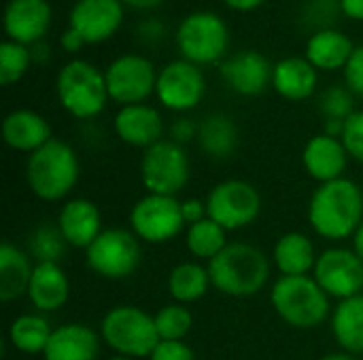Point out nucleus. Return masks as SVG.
I'll return each mask as SVG.
<instances>
[{
    "label": "nucleus",
    "instance_id": "393cba45",
    "mask_svg": "<svg viewBox=\"0 0 363 360\" xmlns=\"http://www.w3.org/2000/svg\"><path fill=\"white\" fill-rule=\"evenodd\" d=\"M317 257L313 240L302 231L283 233L272 250V263L281 276H313Z\"/></svg>",
    "mask_w": 363,
    "mask_h": 360
},
{
    "label": "nucleus",
    "instance_id": "f3484780",
    "mask_svg": "<svg viewBox=\"0 0 363 360\" xmlns=\"http://www.w3.org/2000/svg\"><path fill=\"white\" fill-rule=\"evenodd\" d=\"M274 66L259 51H240L221 64V76L238 95H259L272 85Z\"/></svg>",
    "mask_w": 363,
    "mask_h": 360
},
{
    "label": "nucleus",
    "instance_id": "e433bc0d",
    "mask_svg": "<svg viewBox=\"0 0 363 360\" xmlns=\"http://www.w3.org/2000/svg\"><path fill=\"white\" fill-rule=\"evenodd\" d=\"M340 140H342L349 157L363 163V110H355L345 121V132H342Z\"/></svg>",
    "mask_w": 363,
    "mask_h": 360
},
{
    "label": "nucleus",
    "instance_id": "f03ea898",
    "mask_svg": "<svg viewBox=\"0 0 363 360\" xmlns=\"http://www.w3.org/2000/svg\"><path fill=\"white\" fill-rule=\"evenodd\" d=\"M206 267L213 289L234 299L257 295L270 280V259L247 242H230Z\"/></svg>",
    "mask_w": 363,
    "mask_h": 360
},
{
    "label": "nucleus",
    "instance_id": "09e8293b",
    "mask_svg": "<svg viewBox=\"0 0 363 360\" xmlns=\"http://www.w3.org/2000/svg\"><path fill=\"white\" fill-rule=\"evenodd\" d=\"M106 360H132V359H125V356H119V354H115V356H111V359Z\"/></svg>",
    "mask_w": 363,
    "mask_h": 360
},
{
    "label": "nucleus",
    "instance_id": "2eb2a0df",
    "mask_svg": "<svg viewBox=\"0 0 363 360\" xmlns=\"http://www.w3.org/2000/svg\"><path fill=\"white\" fill-rule=\"evenodd\" d=\"M70 28H74L85 42H102L111 38L123 21L121 0H77L70 8Z\"/></svg>",
    "mask_w": 363,
    "mask_h": 360
},
{
    "label": "nucleus",
    "instance_id": "dca6fc26",
    "mask_svg": "<svg viewBox=\"0 0 363 360\" xmlns=\"http://www.w3.org/2000/svg\"><path fill=\"white\" fill-rule=\"evenodd\" d=\"M55 227L60 229L64 242L70 248H81V250H87L91 242L104 231L100 208L85 197L66 199L57 212Z\"/></svg>",
    "mask_w": 363,
    "mask_h": 360
},
{
    "label": "nucleus",
    "instance_id": "de8ad7c7",
    "mask_svg": "<svg viewBox=\"0 0 363 360\" xmlns=\"http://www.w3.org/2000/svg\"><path fill=\"white\" fill-rule=\"evenodd\" d=\"M319 360H359L355 354H349V352H332V354H325V356H321Z\"/></svg>",
    "mask_w": 363,
    "mask_h": 360
},
{
    "label": "nucleus",
    "instance_id": "20e7f679",
    "mask_svg": "<svg viewBox=\"0 0 363 360\" xmlns=\"http://www.w3.org/2000/svg\"><path fill=\"white\" fill-rule=\"evenodd\" d=\"M270 303L285 325L300 331L317 329L332 316L330 297L313 276H279Z\"/></svg>",
    "mask_w": 363,
    "mask_h": 360
},
{
    "label": "nucleus",
    "instance_id": "7ed1b4c3",
    "mask_svg": "<svg viewBox=\"0 0 363 360\" xmlns=\"http://www.w3.org/2000/svg\"><path fill=\"white\" fill-rule=\"evenodd\" d=\"M79 176V155L64 140L51 138L45 146L28 155L26 182L32 195L40 202H66L74 191Z\"/></svg>",
    "mask_w": 363,
    "mask_h": 360
},
{
    "label": "nucleus",
    "instance_id": "1a4fd4ad",
    "mask_svg": "<svg viewBox=\"0 0 363 360\" xmlns=\"http://www.w3.org/2000/svg\"><path fill=\"white\" fill-rule=\"evenodd\" d=\"M140 255V240L130 229L108 227L85 250V261L104 280H125L138 269Z\"/></svg>",
    "mask_w": 363,
    "mask_h": 360
},
{
    "label": "nucleus",
    "instance_id": "7c9ffc66",
    "mask_svg": "<svg viewBox=\"0 0 363 360\" xmlns=\"http://www.w3.org/2000/svg\"><path fill=\"white\" fill-rule=\"evenodd\" d=\"M51 333H53V327L49 325L45 314H38V312L21 314L9 327V344L21 354L43 356Z\"/></svg>",
    "mask_w": 363,
    "mask_h": 360
},
{
    "label": "nucleus",
    "instance_id": "a211bd4d",
    "mask_svg": "<svg viewBox=\"0 0 363 360\" xmlns=\"http://www.w3.org/2000/svg\"><path fill=\"white\" fill-rule=\"evenodd\" d=\"M113 129L121 142L143 151L164 140V119L157 108L149 104L121 106L113 119Z\"/></svg>",
    "mask_w": 363,
    "mask_h": 360
},
{
    "label": "nucleus",
    "instance_id": "4c0bfd02",
    "mask_svg": "<svg viewBox=\"0 0 363 360\" xmlns=\"http://www.w3.org/2000/svg\"><path fill=\"white\" fill-rule=\"evenodd\" d=\"M345 83L353 95L363 98V45L355 47L353 55L345 66Z\"/></svg>",
    "mask_w": 363,
    "mask_h": 360
},
{
    "label": "nucleus",
    "instance_id": "9b49d317",
    "mask_svg": "<svg viewBox=\"0 0 363 360\" xmlns=\"http://www.w3.org/2000/svg\"><path fill=\"white\" fill-rule=\"evenodd\" d=\"M208 219L221 225L228 233L253 225L262 212L259 191L240 178L217 182L206 197Z\"/></svg>",
    "mask_w": 363,
    "mask_h": 360
},
{
    "label": "nucleus",
    "instance_id": "c756f323",
    "mask_svg": "<svg viewBox=\"0 0 363 360\" xmlns=\"http://www.w3.org/2000/svg\"><path fill=\"white\" fill-rule=\"evenodd\" d=\"M196 140L208 157L228 159L238 146V127L228 115L213 112L198 125Z\"/></svg>",
    "mask_w": 363,
    "mask_h": 360
},
{
    "label": "nucleus",
    "instance_id": "a878e982",
    "mask_svg": "<svg viewBox=\"0 0 363 360\" xmlns=\"http://www.w3.org/2000/svg\"><path fill=\"white\" fill-rule=\"evenodd\" d=\"M355 45L353 40L334 28L315 30L313 36L306 42V59L317 70H345L349 57L353 55Z\"/></svg>",
    "mask_w": 363,
    "mask_h": 360
},
{
    "label": "nucleus",
    "instance_id": "b1692460",
    "mask_svg": "<svg viewBox=\"0 0 363 360\" xmlns=\"http://www.w3.org/2000/svg\"><path fill=\"white\" fill-rule=\"evenodd\" d=\"M272 87L281 98L302 102L317 89V68L306 57H283L274 64Z\"/></svg>",
    "mask_w": 363,
    "mask_h": 360
},
{
    "label": "nucleus",
    "instance_id": "bb28decb",
    "mask_svg": "<svg viewBox=\"0 0 363 360\" xmlns=\"http://www.w3.org/2000/svg\"><path fill=\"white\" fill-rule=\"evenodd\" d=\"M30 252L17 248L11 242L0 246V299L11 303L23 295H28L30 278L34 272Z\"/></svg>",
    "mask_w": 363,
    "mask_h": 360
},
{
    "label": "nucleus",
    "instance_id": "f704fd0d",
    "mask_svg": "<svg viewBox=\"0 0 363 360\" xmlns=\"http://www.w3.org/2000/svg\"><path fill=\"white\" fill-rule=\"evenodd\" d=\"M66 246L57 227L43 225L30 238V257L36 259V263H60Z\"/></svg>",
    "mask_w": 363,
    "mask_h": 360
},
{
    "label": "nucleus",
    "instance_id": "c03bdc74",
    "mask_svg": "<svg viewBox=\"0 0 363 360\" xmlns=\"http://www.w3.org/2000/svg\"><path fill=\"white\" fill-rule=\"evenodd\" d=\"M228 6L236 8V11H253L257 8L264 0H223Z\"/></svg>",
    "mask_w": 363,
    "mask_h": 360
},
{
    "label": "nucleus",
    "instance_id": "58836bf2",
    "mask_svg": "<svg viewBox=\"0 0 363 360\" xmlns=\"http://www.w3.org/2000/svg\"><path fill=\"white\" fill-rule=\"evenodd\" d=\"M147 360H196V354L185 342H160Z\"/></svg>",
    "mask_w": 363,
    "mask_h": 360
},
{
    "label": "nucleus",
    "instance_id": "9d476101",
    "mask_svg": "<svg viewBox=\"0 0 363 360\" xmlns=\"http://www.w3.org/2000/svg\"><path fill=\"white\" fill-rule=\"evenodd\" d=\"M128 223L130 231L147 244L172 242L187 229L181 202L172 195L155 193H147L132 206Z\"/></svg>",
    "mask_w": 363,
    "mask_h": 360
},
{
    "label": "nucleus",
    "instance_id": "39448f33",
    "mask_svg": "<svg viewBox=\"0 0 363 360\" xmlns=\"http://www.w3.org/2000/svg\"><path fill=\"white\" fill-rule=\"evenodd\" d=\"M100 337L115 354L132 360L149 359L160 344L153 316L128 303L115 306L102 316Z\"/></svg>",
    "mask_w": 363,
    "mask_h": 360
},
{
    "label": "nucleus",
    "instance_id": "6e6552de",
    "mask_svg": "<svg viewBox=\"0 0 363 360\" xmlns=\"http://www.w3.org/2000/svg\"><path fill=\"white\" fill-rule=\"evenodd\" d=\"M189 157L183 144L174 140H160L149 146L140 159V182L147 193L177 197L189 182Z\"/></svg>",
    "mask_w": 363,
    "mask_h": 360
},
{
    "label": "nucleus",
    "instance_id": "cd10ccee",
    "mask_svg": "<svg viewBox=\"0 0 363 360\" xmlns=\"http://www.w3.org/2000/svg\"><path fill=\"white\" fill-rule=\"evenodd\" d=\"M332 335L342 352L363 354V293L338 301L330 316Z\"/></svg>",
    "mask_w": 363,
    "mask_h": 360
},
{
    "label": "nucleus",
    "instance_id": "412c9836",
    "mask_svg": "<svg viewBox=\"0 0 363 360\" xmlns=\"http://www.w3.org/2000/svg\"><path fill=\"white\" fill-rule=\"evenodd\" d=\"M347 163H349V153L340 138L321 132L304 144L302 166L306 174L319 185L342 178Z\"/></svg>",
    "mask_w": 363,
    "mask_h": 360
},
{
    "label": "nucleus",
    "instance_id": "473e14b6",
    "mask_svg": "<svg viewBox=\"0 0 363 360\" xmlns=\"http://www.w3.org/2000/svg\"><path fill=\"white\" fill-rule=\"evenodd\" d=\"M157 337L160 342H185V337L191 333L194 316L187 306L183 303H168L160 308L153 316Z\"/></svg>",
    "mask_w": 363,
    "mask_h": 360
},
{
    "label": "nucleus",
    "instance_id": "a19ab883",
    "mask_svg": "<svg viewBox=\"0 0 363 360\" xmlns=\"http://www.w3.org/2000/svg\"><path fill=\"white\" fill-rule=\"evenodd\" d=\"M170 140L179 142V144H185L189 140H196L198 138V125L191 121V119H177L170 127Z\"/></svg>",
    "mask_w": 363,
    "mask_h": 360
},
{
    "label": "nucleus",
    "instance_id": "423d86ee",
    "mask_svg": "<svg viewBox=\"0 0 363 360\" xmlns=\"http://www.w3.org/2000/svg\"><path fill=\"white\" fill-rule=\"evenodd\" d=\"M55 91L62 108L77 119L100 115L111 100L104 72L85 59H72L62 66L55 79Z\"/></svg>",
    "mask_w": 363,
    "mask_h": 360
},
{
    "label": "nucleus",
    "instance_id": "a18cd8bd",
    "mask_svg": "<svg viewBox=\"0 0 363 360\" xmlns=\"http://www.w3.org/2000/svg\"><path fill=\"white\" fill-rule=\"evenodd\" d=\"M121 2L132 6V8H138V11H147V8H153V6L162 4L164 0H121Z\"/></svg>",
    "mask_w": 363,
    "mask_h": 360
},
{
    "label": "nucleus",
    "instance_id": "aec40b11",
    "mask_svg": "<svg viewBox=\"0 0 363 360\" xmlns=\"http://www.w3.org/2000/svg\"><path fill=\"white\" fill-rule=\"evenodd\" d=\"M51 23L47 0H9L4 6V32L19 45H36Z\"/></svg>",
    "mask_w": 363,
    "mask_h": 360
},
{
    "label": "nucleus",
    "instance_id": "79ce46f5",
    "mask_svg": "<svg viewBox=\"0 0 363 360\" xmlns=\"http://www.w3.org/2000/svg\"><path fill=\"white\" fill-rule=\"evenodd\" d=\"M60 45H62V49L64 51H68V53H77L83 45H85V38L74 30V28H66L64 30V34H62V38H60Z\"/></svg>",
    "mask_w": 363,
    "mask_h": 360
},
{
    "label": "nucleus",
    "instance_id": "4468645a",
    "mask_svg": "<svg viewBox=\"0 0 363 360\" xmlns=\"http://www.w3.org/2000/svg\"><path fill=\"white\" fill-rule=\"evenodd\" d=\"M206 93V81L200 70V66L177 59L166 64L157 72V85L155 95L160 104L174 112H187L196 108Z\"/></svg>",
    "mask_w": 363,
    "mask_h": 360
},
{
    "label": "nucleus",
    "instance_id": "49530a36",
    "mask_svg": "<svg viewBox=\"0 0 363 360\" xmlns=\"http://www.w3.org/2000/svg\"><path fill=\"white\" fill-rule=\"evenodd\" d=\"M351 242H353V250L357 252V257L363 261V223L359 225V229L355 231V236H353Z\"/></svg>",
    "mask_w": 363,
    "mask_h": 360
},
{
    "label": "nucleus",
    "instance_id": "c85d7f7f",
    "mask_svg": "<svg viewBox=\"0 0 363 360\" xmlns=\"http://www.w3.org/2000/svg\"><path fill=\"white\" fill-rule=\"evenodd\" d=\"M166 284H168V293L172 301L183 303V306L200 301L213 286L208 267L202 265L200 261H183L174 265L168 274Z\"/></svg>",
    "mask_w": 363,
    "mask_h": 360
},
{
    "label": "nucleus",
    "instance_id": "c9c22d12",
    "mask_svg": "<svg viewBox=\"0 0 363 360\" xmlns=\"http://www.w3.org/2000/svg\"><path fill=\"white\" fill-rule=\"evenodd\" d=\"M319 110L325 121L336 119V121H347L355 112V95L351 93L349 87L334 85L321 93L319 100Z\"/></svg>",
    "mask_w": 363,
    "mask_h": 360
},
{
    "label": "nucleus",
    "instance_id": "ddd939ff",
    "mask_svg": "<svg viewBox=\"0 0 363 360\" xmlns=\"http://www.w3.org/2000/svg\"><path fill=\"white\" fill-rule=\"evenodd\" d=\"M313 278L330 299H351L363 293V261L353 248H325L317 257Z\"/></svg>",
    "mask_w": 363,
    "mask_h": 360
},
{
    "label": "nucleus",
    "instance_id": "2f4dec72",
    "mask_svg": "<svg viewBox=\"0 0 363 360\" xmlns=\"http://www.w3.org/2000/svg\"><path fill=\"white\" fill-rule=\"evenodd\" d=\"M228 244V231L208 216L185 229V246L196 261H213Z\"/></svg>",
    "mask_w": 363,
    "mask_h": 360
},
{
    "label": "nucleus",
    "instance_id": "72a5a7b5",
    "mask_svg": "<svg viewBox=\"0 0 363 360\" xmlns=\"http://www.w3.org/2000/svg\"><path fill=\"white\" fill-rule=\"evenodd\" d=\"M32 51L15 40H4L0 45V83L4 87L17 83L30 68Z\"/></svg>",
    "mask_w": 363,
    "mask_h": 360
},
{
    "label": "nucleus",
    "instance_id": "ea45409f",
    "mask_svg": "<svg viewBox=\"0 0 363 360\" xmlns=\"http://www.w3.org/2000/svg\"><path fill=\"white\" fill-rule=\"evenodd\" d=\"M181 210H183V219H185V225H196L200 221H204L208 216V210H206V199H198V197H189L185 202H181Z\"/></svg>",
    "mask_w": 363,
    "mask_h": 360
},
{
    "label": "nucleus",
    "instance_id": "f257e3e1",
    "mask_svg": "<svg viewBox=\"0 0 363 360\" xmlns=\"http://www.w3.org/2000/svg\"><path fill=\"white\" fill-rule=\"evenodd\" d=\"M306 216L319 238L330 242L353 240L363 223L362 187L347 176L319 185L308 202Z\"/></svg>",
    "mask_w": 363,
    "mask_h": 360
},
{
    "label": "nucleus",
    "instance_id": "f8f14e48",
    "mask_svg": "<svg viewBox=\"0 0 363 360\" xmlns=\"http://www.w3.org/2000/svg\"><path fill=\"white\" fill-rule=\"evenodd\" d=\"M108 98L121 106L145 104L155 93L157 70L151 59L138 53H125L115 57L104 70Z\"/></svg>",
    "mask_w": 363,
    "mask_h": 360
},
{
    "label": "nucleus",
    "instance_id": "0eeeda50",
    "mask_svg": "<svg viewBox=\"0 0 363 360\" xmlns=\"http://www.w3.org/2000/svg\"><path fill=\"white\" fill-rule=\"evenodd\" d=\"M177 45L183 59L196 66H208L225 55L230 32L221 15L213 11H194L179 23Z\"/></svg>",
    "mask_w": 363,
    "mask_h": 360
},
{
    "label": "nucleus",
    "instance_id": "4be33fe9",
    "mask_svg": "<svg viewBox=\"0 0 363 360\" xmlns=\"http://www.w3.org/2000/svg\"><path fill=\"white\" fill-rule=\"evenodd\" d=\"M26 297L38 314L62 310L70 299L68 274L60 263H36Z\"/></svg>",
    "mask_w": 363,
    "mask_h": 360
},
{
    "label": "nucleus",
    "instance_id": "6ab92c4d",
    "mask_svg": "<svg viewBox=\"0 0 363 360\" xmlns=\"http://www.w3.org/2000/svg\"><path fill=\"white\" fill-rule=\"evenodd\" d=\"M100 331L83 323H68L53 327L43 360H98L102 350Z\"/></svg>",
    "mask_w": 363,
    "mask_h": 360
},
{
    "label": "nucleus",
    "instance_id": "37998d69",
    "mask_svg": "<svg viewBox=\"0 0 363 360\" xmlns=\"http://www.w3.org/2000/svg\"><path fill=\"white\" fill-rule=\"evenodd\" d=\"M338 2H340V11L347 17L363 21V0H338Z\"/></svg>",
    "mask_w": 363,
    "mask_h": 360
},
{
    "label": "nucleus",
    "instance_id": "5701e85b",
    "mask_svg": "<svg viewBox=\"0 0 363 360\" xmlns=\"http://www.w3.org/2000/svg\"><path fill=\"white\" fill-rule=\"evenodd\" d=\"M2 138L9 149L32 155L34 151H38L53 138V132H51L49 121L36 110L17 108L4 117Z\"/></svg>",
    "mask_w": 363,
    "mask_h": 360
}]
</instances>
